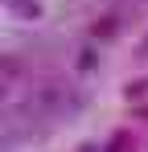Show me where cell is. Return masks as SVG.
Listing matches in <instances>:
<instances>
[{
	"instance_id": "cell-1",
	"label": "cell",
	"mask_w": 148,
	"mask_h": 152,
	"mask_svg": "<svg viewBox=\"0 0 148 152\" xmlns=\"http://www.w3.org/2000/svg\"><path fill=\"white\" fill-rule=\"evenodd\" d=\"M25 111L33 115V119H66L78 111V99H74L66 86H58V82H45V86H37L29 103H25Z\"/></svg>"
},
{
	"instance_id": "cell-2",
	"label": "cell",
	"mask_w": 148,
	"mask_h": 152,
	"mask_svg": "<svg viewBox=\"0 0 148 152\" xmlns=\"http://www.w3.org/2000/svg\"><path fill=\"white\" fill-rule=\"evenodd\" d=\"M4 8H8V17H17V21H37V17H41V4H37V0H4Z\"/></svg>"
},
{
	"instance_id": "cell-3",
	"label": "cell",
	"mask_w": 148,
	"mask_h": 152,
	"mask_svg": "<svg viewBox=\"0 0 148 152\" xmlns=\"http://www.w3.org/2000/svg\"><path fill=\"white\" fill-rule=\"evenodd\" d=\"M107 152H132V140H127V132H119V136L107 144Z\"/></svg>"
},
{
	"instance_id": "cell-4",
	"label": "cell",
	"mask_w": 148,
	"mask_h": 152,
	"mask_svg": "<svg viewBox=\"0 0 148 152\" xmlns=\"http://www.w3.org/2000/svg\"><path fill=\"white\" fill-rule=\"evenodd\" d=\"M107 33H115V17H103L95 25V37H107Z\"/></svg>"
},
{
	"instance_id": "cell-5",
	"label": "cell",
	"mask_w": 148,
	"mask_h": 152,
	"mask_svg": "<svg viewBox=\"0 0 148 152\" xmlns=\"http://www.w3.org/2000/svg\"><path fill=\"white\" fill-rule=\"evenodd\" d=\"M136 58H148V37L140 41V45H136Z\"/></svg>"
}]
</instances>
